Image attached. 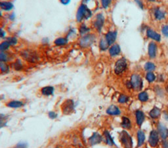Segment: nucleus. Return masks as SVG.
Listing matches in <instances>:
<instances>
[{
    "instance_id": "1",
    "label": "nucleus",
    "mask_w": 168,
    "mask_h": 148,
    "mask_svg": "<svg viewBox=\"0 0 168 148\" xmlns=\"http://www.w3.org/2000/svg\"><path fill=\"white\" fill-rule=\"evenodd\" d=\"M93 16V11L86 3H81L78 8L76 15V20L78 23L81 24L83 20L90 19Z\"/></svg>"
},
{
    "instance_id": "2",
    "label": "nucleus",
    "mask_w": 168,
    "mask_h": 148,
    "mask_svg": "<svg viewBox=\"0 0 168 148\" xmlns=\"http://www.w3.org/2000/svg\"><path fill=\"white\" fill-rule=\"evenodd\" d=\"M127 87L137 91H141L143 88V80L138 74H133L130 80L127 83Z\"/></svg>"
},
{
    "instance_id": "3",
    "label": "nucleus",
    "mask_w": 168,
    "mask_h": 148,
    "mask_svg": "<svg viewBox=\"0 0 168 148\" xmlns=\"http://www.w3.org/2000/svg\"><path fill=\"white\" fill-rule=\"evenodd\" d=\"M96 39L97 36L95 33H87L85 35L80 36L78 40V44L80 48L86 49L91 47L96 41Z\"/></svg>"
},
{
    "instance_id": "4",
    "label": "nucleus",
    "mask_w": 168,
    "mask_h": 148,
    "mask_svg": "<svg viewBox=\"0 0 168 148\" xmlns=\"http://www.w3.org/2000/svg\"><path fill=\"white\" fill-rule=\"evenodd\" d=\"M151 15L154 20L161 22L167 19V12L164 8L160 6H156L152 9Z\"/></svg>"
},
{
    "instance_id": "5",
    "label": "nucleus",
    "mask_w": 168,
    "mask_h": 148,
    "mask_svg": "<svg viewBox=\"0 0 168 148\" xmlns=\"http://www.w3.org/2000/svg\"><path fill=\"white\" fill-rule=\"evenodd\" d=\"M20 56L23 60L32 64H35L39 61V56L36 51L31 49H24L20 51Z\"/></svg>"
},
{
    "instance_id": "6",
    "label": "nucleus",
    "mask_w": 168,
    "mask_h": 148,
    "mask_svg": "<svg viewBox=\"0 0 168 148\" xmlns=\"http://www.w3.org/2000/svg\"><path fill=\"white\" fill-rule=\"evenodd\" d=\"M105 21L106 19L103 12H99L95 15L94 20L93 22V26L98 33H100L102 32Z\"/></svg>"
},
{
    "instance_id": "7",
    "label": "nucleus",
    "mask_w": 168,
    "mask_h": 148,
    "mask_svg": "<svg viewBox=\"0 0 168 148\" xmlns=\"http://www.w3.org/2000/svg\"><path fill=\"white\" fill-rule=\"evenodd\" d=\"M127 69V61L125 57H121L115 63L114 71L117 75L122 74Z\"/></svg>"
},
{
    "instance_id": "8",
    "label": "nucleus",
    "mask_w": 168,
    "mask_h": 148,
    "mask_svg": "<svg viewBox=\"0 0 168 148\" xmlns=\"http://www.w3.org/2000/svg\"><path fill=\"white\" fill-rule=\"evenodd\" d=\"M145 35L147 39H150L152 41H154L156 43H160L162 41V34L158 32L154 28H150V27H148L147 30H146Z\"/></svg>"
},
{
    "instance_id": "9",
    "label": "nucleus",
    "mask_w": 168,
    "mask_h": 148,
    "mask_svg": "<svg viewBox=\"0 0 168 148\" xmlns=\"http://www.w3.org/2000/svg\"><path fill=\"white\" fill-rule=\"evenodd\" d=\"M62 112L64 115L71 114L75 110V102L72 99H67L61 105Z\"/></svg>"
},
{
    "instance_id": "10",
    "label": "nucleus",
    "mask_w": 168,
    "mask_h": 148,
    "mask_svg": "<svg viewBox=\"0 0 168 148\" xmlns=\"http://www.w3.org/2000/svg\"><path fill=\"white\" fill-rule=\"evenodd\" d=\"M120 141L125 148L133 147L132 137L126 131H123L120 133Z\"/></svg>"
},
{
    "instance_id": "11",
    "label": "nucleus",
    "mask_w": 168,
    "mask_h": 148,
    "mask_svg": "<svg viewBox=\"0 0 168 148\" xmlns=\"http://www.w3.org/2000/svg\"><path fill=\"white\" fill-rule=\"evenodd\" d=\"M118 32L117 29L110 30L105 33L104 37L106 39V41H107V43H108L110 46L116 43V41L118 38Z\"/></svg>"
},
{
    "instance_id": "12",
    "label": "nucleus",
    "mask_w": 168,
    "mask_h": 148,
    "mask_svg": "<svg viewBox=\"0 0 168 148\" xmlns=\"http://www.w3.org/2000/svg\"><path fill=\"white\" fill-rule=\"evenodd\" d=\"M158 44L154 41H150L148 44V56L150 59H155L158 53Z\"/></svg>"
},
{
    "instance_id": "13",
    "label": "nucleus",
    "mask_w": 168,
    "mask_h": 148,
    "mask_svg": "<svg viewBox=\"0 0 168 148\" xmlns=\"http://www.w3.org/2000/svg\"><path fill=\"white\" fill-rule=\"evenodd\" d=\"M159 142V133L158 131L153 130L150 133L148 138V143L152 147H155L157 146Z\"/></svg>"
},
{
    "instance_id": "14",
    "label": "nucleus",
    "mask_w": 168,
    "mask_h": 148,
    "mask_svg": "<svg viewBox=\"0 0 168 148\" xmlns=\"http://www.w3.org/2000/svg\"><path fill=\"white\" fill-rule=\"evenodd\" d=\"M103 141V136L99 133H93L88 139V143L91 146L99 144Z\"/></svg>"
},
{
    "instance_id": "15",
    "label": "nucleus",
    "mask_w": 168,
    "mask_h": 148,
    "mask_svg": "<svg viewBox=\"0 0 168 148\" xmlns=\"http://www.w3.org/2000/svg\"><path fill=\"white\" fill-rule=\"evenodd\" d=\"M108 53L111 57H116L120 54L121 53V47L120 44L115 43L112 44V46H110L108 48Z\"/></svg>"
},
{
    "instance_id": "16",
    "label": "nucleus",
    "mask_w": 168,
    "mask_h": 148,
    "mask_svg": "<svg viewBox=\"0 0 168 148\" xmlns=\"http://www.w3.org/2000/svg\"><path fill=\"white\" fill-rule=\"evenodd\" d=\"M14 9V4L9 1H0V9L2 11L10 12Z\"/></svg>"
},
{
    "instance_id": "17",
    "label": "nucleus",
    "mask_w": 168,
    "mask_h": 148,
    "mask_svg": "<svg viewBox=\"0 0 168 148\" xmlns=\"http://www.w3.org/2000/svg\"><path fill=\"white\" fill-rule=\"evenodd\" d=\"M6 106L8 108H10L13 109H17V108H20L23 106H24V103L23 101H19V100H12L9 101Z\"/></svg>"
},
{
    "instance_id": "18",
    "label": "nucleus",
    "mask_w": 168,
    "mask_h": 148,
    "mask_svg": "<svg viewBox=\"0 0 168 148\" xmlns=\"http://www.w3.org/2000/svg\"><path fill=\"white\" fill-rule=\"evenodd\" d=\"M158 132L163 140H166L168 137V129L162 123H160L158 125Z\"/></svg>"
},
{
    "instance_id": "19",
    "label": "nucleus",
    "mask_w": 168,
    "mask_h": 148,
    "mask_svg": "<svg viewBox=\"0 0 168 148\" xmlns=\"http://www.w3.org/2000/svg\"><path fill=\"white\" fill-rule=\"evenodd\" d=\"M40 92H41L42 95L46 96V97H49L54 94L55 88L52 86H44L41 89Z\"/></svg>"
},
{
    "instance_id": "20",
    "label": "nucleus",
    "mask_w": 168,
    "mask_h": 148,
    "mask_svg": "<svg viewBox=\"0 0 168 148\" xmlns=\"http://www.w3.org/2000/svg\"><path fill=\"white\" fill-rule=\"evenodd\" d=\"M135 117L137 124L139 126H141L145 119V115L144 112L141 110H137L135 112Z\"/></svg>"
},
{
    "instance_id": "21",
    "label": "nucleus",
    "mask_w": 168,
    "mask_h": 148,
    "mask_svg": "<svg viewBox=\"0 0 168 148\" xmlns=\"http://www.w3.org/2000/svg\"><path fill=\"white\" fill-rule=\"evenodd\" d=\"M107 113L110 115H118L121 114V111L116 105H110L107 110Z\"/></svg>"
},
{
    "instance_id": "22",
    "label": "nucleus",
    "mask_w": 168,
    "mask_h": 148,
    "mask_svg": "<svg viewBox=\"0 0 168 148\" xmlns=\"http://www.w3.org/2000/svg\"><path fill=\"white\" fill-rule=\"evenodd\" d=\"M69 42V40L66 37H60L57 38L54 41V44L57 46H64L67 45Z\"/></svg>"
},
{
    "instance_id": "23",
    "label": "nucleus",
    "mask_w": 168,
    "mask_h": 148,
    "mask_svg": "<svg viewBox=\"0 0 168 148\" xmlns=\"http://www.w3.org/2000/svg\"><path fill=\"white\" fill-rule=\"evenodd\" d=\"M91 31V28L89 26H87L86 24L81 23L78 28V32L80 36L85 35L87 33H89Z\"/></svg>"
},
{
    "instance_id": "24",
    "label": "nucleus",
    "mask_w": 168,
    "mask_h": 148,
    "mask_svg": "<svg viewBox=\"0 0 168 148\" xmlns=\"http://www.w3.org/2000/svg\"><path fill=\"white\" fill-rule=\"evenodd\" d=\"M99 50L102 52H105L108 50L110 46L107 41H106L104 37H101L99 41Z\"/></svg>"
},
{
    "instance_id": "25",
    "label": "nucleus",
    "mask_w": 168,
    "mask_h": 148,
    "mask_svg": "<svg viewBox=\"0 0 168 148\" xmlns=\"http://www.w3.org/2000/svg\"><path fill=\"white\" fill-rule=\"evenodd\" d=\"M160 114H161V110L160 108H158L156 106H154L153 108L150 110L149 113L150 117L152 119L158 118L160 117Z\"/></svg>"
},
{
    "instance_id": "26",
    "label": "nucleus",
    "mask_w": 168,
    "mask_h": 148,
    "mask_svg": "<svg viewBox=\"0 0 168 148\" xmlns=\"http://www.w3.org/2000/svg\"><path fill=\"white\" fill-rule=\"evenodd\" d=\"M9 115L5 114H0V129L7 126Z\"/></svg>"
},
{
    "instance_id": "27",
    "label": "nucleus",
    "mask_w": 168,
    "mask_h": 148,
    "mask_svg": "<svg viewBox=\"0 0 168 148\" xmlns=\"http://www.w3.org/2000/svg\"><path fill=\"white\" fill-rule=\"evenodd\" d=\"M156 69V66L152 61H147L144 65V69L147 72H154Z\"/></svg>"
},
{
    "instance_id": "28",
    "label": "nucleus",
    "mask_w": 168,
    "mask_h": 148,
    "mask_svg": "<svg viewBox=\"0 0 168 148\" xmlns=\"http://www.w3.org/2000/svg\"><path fill=\"white\" fill-rule=\"evenodd\" d=\"M121 125H122V128H123V129H130L131 127V123L130 119L128 118L123 116V117L122 118V122Z\"/></svg>"
},
{
    "instance_id": "29",
    "label": "nucleus",
    "mask_w": 168,
    "mask_h": 148,
    "mask_svg": "<svg viewBox=\"0 0 168 148\" xmlns=\"http://www.w3.org/2000/svg\"><path fill=\"white\" fill-rule=\"evenodd\" d=\"M137 140H138V147L142 146L145 141V134L144 133L139 130L137 132Z\"/></svg>"
},
{
    "instance_id": "30",
    "label": "nucleus",
    "mask_w": 168,
    "mask_h": 148,
    "mask_svg": "<svg viewBox=\"0 0 168 148\" xmlns=\"http://www.w3.org/2000/svg\"><path fill=\"white\" fill-rule=\"evenodd\" d=\"M13 68L16 71H20L23 69L24 65L23 62L20 60H16L13 64Z\"/></svg>"
},
{
    "instance_id": "31",
    "label": "nucleus",
    "mask_w": 168,
    "mask_h": 148,
    "mask_svg": "<svg viewBox=\"0 0 168 148\" xmlns=\"http://www.w3.org/2000/svg\"><path fill=\"white\" fill-rule=\"evenodd\" d=\"M104 136L106 139V142H107V144L110 146H112L114 145V142L112 137L110 135V133L108 131H104Z\"/></svg>"
},
{
    "instance_id": "32",
    "label": "nucleus",
    "mask_w": 168,
    "mask_h": 148,
    "mask_svg": "<svg viewBox=\"0 0 168 148\" xmlns=\"http://www.w3.org/2000/svg\"><path fill=\"white\" fill-rule=\"evenodd\" d=\"M145 79L148 83H152L156 80V76L154 72H147L145 75Z\"/></svg>"
},
{
    "instance_id": "33",
    "label": "nucleus",
    "mask_w": 168,
    "mask_h": 148,
    "mask_svg": "<svg viewBox=\"0 0 168 148\" xmlns=\"http://www.w3.org/2000/svg\"><path fill=\"white\" fill-rule=\"evenodd\" d=\"M10 71V67L7 62L0 61V71L2 73H8Z\"/></svg>"
},
{
    "instance_id": "34",
    "label": "nucleus",
    "mask_w": 168,
    "mask_h": 148,
    "mask_svg": "<svg viewBox=\"0 0 168 148\" xmlns=\"http://www.w3.org/2000/svg\"><path fill=\"white\" fill-rule=\"evenodd\" d=\"M11 47L10 44L6 40L0 43V52H6L7 50H9Z\"/></svg>"
},
{
    "instance_id": "35",
    "label": "nucleus",
    "mask_w": 168,
    "mask_h": 148,
    "mask_svg": "<svg viewBox=\"0 0 168 148\" xmlns=\"http://www.w3.org/2000/svg\"><path fill=\"white\" fill-rule=\"evenodd\" d=\"M138 98H139V100L141 102H147L148 100V98H149L148 93L147 91H141L139 93V95H138Z\"/></svg>"
},
{
    "instance_id": "36",
    "label": "nucleus",
    "mask_w": 168,
    "mask_h": 148,
    "mask_svg": "<svg viewBox=\"0 0 168 148\" xmlns=\"http://www.w3.org/2000/svg\"><path fill=\"white\" fill-rule=\"evenodd\" d=\"M6 41L10 44L11 46H15L19 43V39L15 36H11V37H7L5 39Z\"/></svg>"
},
{
    "instance_id": "37",
    "label": "nucleus",
    "mask_w": 168,
    "mask_h": 148,
    "mask_svg": "<svg viewBox=\"0 0 168 148\" xmlns=\"http://www.w3.org/2000/svg\"><path fill=\"white\" fill-rule=\"evenodd\" d=\"M160 33L163 37L168 38V24L162 25L160 28Z\"/></svg>"
},
{
    "instance_id": "38",
    "label": "nucleus",
    "mask_w": 168,
    "mask_h": 148,
    "mask_svg": "<svg viewBox=\"0 0 168 148\" xmlns=\"http://www.w3.org/2000/svg\"><path fill=\"white\" fill-rule=\"evenodd\" d=\"M112 0H100V4L104 9H107L111 5Z\"/></svg>"
},
{
    "instance_id": "39",
    "label": "nucleus",
    "mask_w": 168,
    "mask_h": 148,
    "mask_svg": "<svg viewBox=\"0 0 168 148\" xmlns=\"http://www.w3.org/2000/svg\"><path fill=\"white\" fill-rule=\"evenodd\" d=\"M130 98L127 95H123V94H122V95H120V97H118V101L119 103H121V104H123V103H126L129 101Z\"/></svg>"
},
{
    "instance_id": "40",
    "label": "nucleus",
    "mask_w": 168,
    "mask_h": 148,
    "mask_svg": "<svg viewBox=\"0 0 168 148\" xmlns=\"http://www.w3.org/2000/svg\"><path fill=\"white\" fill-rule=\"evenodd\" d=\"M9 61V55L6 52H0V61L7 62Z\"/></svg>"
},
{
    "instance_id": "41",
    "label": "nucleus",
    "mask_w": 168,
    "mask_h": 148,
    "mask_svg": "<svg viewBox=\"0 0 168 148\" xmlns=\"http://www.w3.org/2000/svg\"><path fill=\"white\" fill-rule=\"evenodd\" d=\"M28 143L24 142H20L17 143V144L15 146V148H28Z\"/></svg>"
},
{
    "instance_id": "42",
    "label": "nucleus",
    "mask_w": 168,
    "mask_h": 148,
    "mask_svg": "<svg viewBox=\"0 0 168 148\" xmlns=\"http://www.w3.org/2000/svg\"><path fill=\"white\" fill-rule=\"evenodd\" d=\"M48 117L51 119H55L58 117V114L54 111H50L48 112Z\"/></svg>"
},
{
    "instance_id": "43",
    "label": "nucleus",
    "mask_w": 168,
    "mask_h": 148,
    "mask_svg": "<svg viewBox=\"0 0 168 148\" xmlns=\"http://www.w3.org/2000/svg\"><path fill=\"white\" fill-rule=\"evenodd\" d=\"M134 2L141 10H144V4L142 0H134Z\"/></svg>"
},
{
    "instance_id": "44",
    "label": "nucleus",
    "mask_w": 168,
    "mask_h": 148,
    "mask_svg": "<svg viewBox=\"0 0 168 148\" xmlns=\"http://www.w3.org/2000/svg\"><path fill=\"white\" fill-rule=\"evenodd\" d=\"M7 33L6 31L3 28H0V38L1 39H6L7 38Z\"/></svg>"
},
{
    "instance_id": "45",
    "label": "nucleus",
    "mask_w": 168,
    "mask_h": 148,
    "mask_svg": "<svg viewBox=\"0 0 168 148\" xmlns=\"http://www.w3.org/2000/svg\"><path fill=\"white\" fill-rule=\"evenodd\" d=\"M60 3L63 5H68L71 2V0H59Z\"/></svg>"
},
{
    "instance_id": "46",
    "label": "nucleus",
    "mask_w": 168,
    "mask_h": 148,
    "mask_svg": "<svg viewBox=\"0 0 168 148\" xmlns=\"http://www.w3.org/2000/svg\"><path fill=\"white\" fill-rule=\"evenodd\" d=\"M15 14L14 12H12L11 15H9V19L11 21H14L15 19Z\"/></svg>"
},
{
    "instance_id": "47",
    "label": "nucleus",
    "mask_w": 168,
    "mask_h": 148,
    "mask_svg": "<svg viewBox=\"0 0 168 148\" xmlns=\"http://www.w3.org/2000/svg\"><path fill=\"white\" fill-rule=\"evenodd\" d=\"M162 146L163 148H168V142L164 140V141L162 142Z\"/></svg>"
},
{
    "instance_id": "48",
    "label": "nucleus",
    "mask_w": 168,
    "mask_h": 148,
    "mask_svg": "<svg viewBox=\"0 0 168 148\" xmlns=\"http://www.w3.org/2000/svg\"><path fill=\"white\" fill-rule=\"evenodd\" d=\"M147 1L150 2V3H154V2H156V0H147Z\"/></svg>"
},
{
    "instance_id": "49",
    "label": "nucleus",
    "mask_w": 168,
    "mask_h": 148,
    "mask_svg": "<svg viewBox=\"0 0 168 148\" xmlns=\"http://www.w3.org/2000/svg\"><path fill=\"white\" fill-rule=\"evenodd\" d=\"M2 17H3V12H2V11L0 9V19Z\"/></svg>"
},
{
    "instance_id": "50",
    "label": "nucleus",
    "mask_w": 168,
    "mask_h": 148,
    "mask_svg": "<svg viewBox=\"0 0 168 148\" xmlns=\"http://www.w3.org/2000/svg\"><path fill=\"white\" fill-rule=\"evenodd\" d=\"M3 98H4V96L3 95L0 96V101H2V99H3Z\"/></svg>"
},
{
    "instance_id": "51",
    "label": "nucleus",
    "mask_w": 168,
    "mask_h": 148,
    "mask_svg": "<svg viewBox=\"0 0 168 148\" xmlns=\"http://www.w3.org/2000/svg\"><path fill=\"white\" fill-rule=\"evenodd\" d=\"M89 1H90V0H83V2H85V3H87Z\"/></svg>"
},
{
    "instance_id": "52",
    "label": "nucleus",
    "mask_w": 168,
    "mask_h": 148,
    "mask_svg": "<svg viewBox=\"0 0 168 148\" xmlns=\"http://www.w3.org/2000/svg\"><path fill=\"white\" fill-rule=\"evenodd\" d=\"M166 91H167V92H168V85H167V86H166Z\"/></svg>"
},
{
    "instance_id": "53",
    "label": "nucleus",
    "mask_w": 168,
    "mask_h": 148,
    "mask_svg": "<svg viewBox=\"0 0 168 148\" xmlns=\"http://www.w3.org/2000/svg\"><path fill=\"white\" fill-rule=\"evenodd\" d=\"M2 1H9V0H2Z\"/></svg>"
},
{
    "instance_id": "54",
    "label": "nucleus",
    "mask_w": 168,
    "mask_h": 148,
    "mask_svg": "<svg viewBox=\"0 0 168 148\" xmlns=\"http://www.w3.org/2000/svg\"><path fill=\"white\" fill-rule=\"evenodd\" d=\"M55 148H59V147H55Z\"/></svg>"
}]
</instances>
